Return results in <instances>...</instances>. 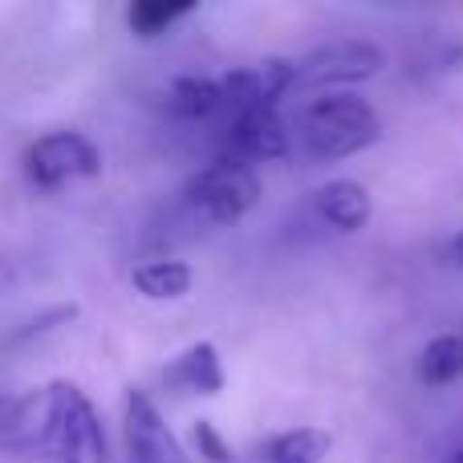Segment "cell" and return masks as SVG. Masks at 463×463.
I'll use <instances>...</instances> for the list:
<instances>
[{"label":"cell","mask_w":463,"mask_h":463,"mask_svg":"<svg viewBox=\"0 0 463 463\" xmlns=\"http://www.w3.org/2000/svg\"><path fill=\"white\" fill-rule=\"evenodd\" d=\"M192 443H195V456H203L208 463H232L236 459L232 456V443L208 423V419H200V423L192 427Z\"/></svg>","instance_id":"9a60e30c"},{"label":"cell","mask_w":463,"mask_h":463,"mask_svg":"<svg viewBox=\"0 0 463 463\" xmlns=\"http://www.w3.org/2000/svg\"><path fill=\"white\" fill-rule=\"evenodd\" d=\"M192 13H195L192 0H179V5H167V0H138V5L127 8V24L138 37H159V33H171Z\"/></svg>","instance_id":"5bb4252c"},{"label":"cell","mask_w":463,"mask_h":463,"mask_svg":"<svg viewBox=\"0 0 463 463\" xmlns=\"http://www.w3.org/2000/svg\"><path fill=\"white\" fill-rule=\"evenodd\" d=\"M443 256H448V264H456V269H463V232H456V236L448 240Z\"/></svg>","instance_id":"2e32d148"},{"label":"cell","mask_w":463,"mask_h":463,"mask_svg":"<svg viewBox=\"0 0 463 463\" xmlns=\"http://www.w3.org/2000/svg\"><path fill=\"white\" fill-rule=\"evenodd\" d=\"M443 463H463V443H459V448H451L448 456H443Z\"/></svg>","instance_id":"e0dca14e"},{"label":"cell","mask_w":463,"mask_h":463,"mask_svg":"<svg viewBox=\"0 0 463 463\" xmlns=\"http://www.w3.org/2000/svg\"><path fill=\"white\" fill-rule=\"evenodd\" d=\"M192 280H195L192 264L167 260V256L143 260L135 272H130V285H135L146 301H179V297L192 293Z\"/></svg>","instance_id":"8fae6325"},{"label":"cell","mask_w":463,"mask_h":463,"mask_svg":"<svg viewBox=\"0 0 463 463\" xmlns=\"http://www.w3.org/2000/svg\"><path fill=\"white\" fill-rule=\"evenodd\" d=\"M293 138L313 163H337L374 146L383 138V118L358 94H326L297 114Z\"/></svg>","instance_id":"7a4b0ae2"},{"label":"cell","mask_w":463,"mask_h":463,"mask_svg":"<svg viewBox=\"0 0 463 463\" xmlns=\"http://www.w3.org/2000/svg\"><path fill=\"white\" fill-rule=\"evenodd\" d=\"M463 378V329L435 334L419 354V383L423 386H448Z\"/></svg>","instance_id":"4fadbf2b"},{"label":"cell","mask_w":463,"mask_h":463,"mask_svg":"<svg viewBox=\"0 0 463 463\" xmlns=\"http://www.w3.org/2000/svg\"><path fill=\"white\" fill-rule=\"evenodd\" d=\"M163 383L175 386L184 394H220L224 391V362L212 342H195L184 354L171 358V366L163 370Z\"/></svg>","instance_id":"30bf717a"},{"label":"cell","mask_w":463,"mask_h":463,"mask_svg":"<svg viewBox=\"0 0 463 463\" xmlns=\"http://www.w3.org/2000/svg\"><path fill=\"white\" fill-rule=\"evenodd\" d=\"M334 435L321 427H288L264 443V463H326Z\"/></svg>","instance_id":"7c38bea8"},{"label":"cell","mask_w":463,"mask_h":463,"mask_svg":"<svg viewBox=\"0 0 463 463\" xmlns=\"http://www.w3.org/2000/svg\"><path fill=\"white\" fill-rule=\"evenodd\" d=\"M122 435L130 463H192L146 391H127L122 399Z\"/></svg>","instance_id":"8992f818"},{"label":"cell","mask_w":463,"mask_h":463,"mask_svg":"<svg viewBox=\"0 0 463 463\" xmlns=\"http://www.w3.org/2000/svg\"><path fill=\"white\" fill-rule=\"evenodd\" d=\"M220 143H224L228 159L269 163V159H285L293 151V130L280 118L277 106H264V110H244L236 118H228L220 127Z\"/></svg>","instance_id":"52a82bcc"},{"label":"cell","mask_w":463,"mask_h":463,"mask_svg":"<svg viewBox=\"0 0 463 463\" xmlns=\"http://www.w3.org/2000/svg\"><path fill=\"white\" fill-rule=\"evenodd\" d=\"M102 171V151L81 130H49L24 151V175L37 192H61L70 184L94 179Z\"/></svg>","instance_id":"277c9868"},{"label":"cell","mask_w":463,"mask_h":463,"mask_svg":"<svg viewBox=\"0 0 463 463\" xmlns=\"http://www.w3.org/2000/svg\"><path fill=\"white\" fill-rule=\"evenodd\" d=\"M163 106H167L175 118L184 122H224L228 118V94H224V78H203V73H184L167 86L163 94Z\"/></svg>","instance_id":"ba28073f"},{"label":"cell","mask_w":463,"mask_h":463,"mask_svg":"<svg viewBox=\"0 0 463 463\" xmlns=\"http://www.w3.org/2000/svg\"><path fill=\"white\" fill-rule=\"evenodd\" d=\"M5 451L49 463H110V439L90 394L70 378L37 386L5 407Z\"/></svg>","instance_id":"6da1fadb"},{"label":"cell","mask_w":463,"mask_h":463,"mask_svg":"<svg viewBox=\"0 0 463 463\" xmlns=\"http://www.w3.org/2000/svg\"><path fill=\"white\" fill-rule=\"evenodd\" d=\"M386 53L374 41H329L313 53L297 57V90H329V86H354L374 73H383Z\"/></svg>","instance_id":"5b68a950"},{"label":"cell","mask_w":463,"mask_h":463,"mask_svg":"<svg viewBox=\"0 0 463 463\" xmlns=\"http://www.w3.org/2000/svg\"><path fill=\"white\" fill-rule=\"evenodd\" d=\"M256 200H260V179H256L252 163L228 159V155L203 163L179 187V212L192 224H203V228L236 224V220H244L252 212Z\"/></svg>","instance_id":"3957f363"},{"label":"cell","mask_w":463,"mask_h":463,"mask_svg":"<svg viewBox=\"0 0 463 463\" xmlns=\"http://www.w3.org/2000/svg\"><path fill=\"white\" fill-rule=\"evenodd\" d=\"M313 212H317L321 224H329L334 232H342V236H354V232H362L370 224L374 200H370V192L358 179H334L321 192H313Z\"/></svg>","instance_id":"9c48e42d"}]
</instances>
